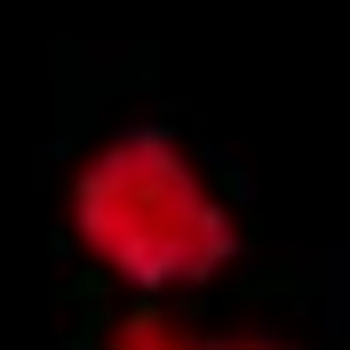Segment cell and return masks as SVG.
Wrapping results in <instances>:
<instances>
[{
  "label": "cell",
  "instance_id": "cell-1",
  "mask_svg": "<svg viewBox=\"0 0 350 350\" xmlns=\"http://www.w3.org/2000/svg\"><path fill=\"white\" fill-rule=\"evenodd\" d=\"M72 231L135 295L207 286L239 255L231 207L199 175V159L159 128H128L104 152H88L80 183H72Z\"/></svg>",
  "mask_w": 350,
  "mask_h": 350
},
{
  "label": "cell",
  "instance_id": "cell-2",
  "mask_svg": "<svg viewBox=\"0 0 350 350\" xmlns=\"http://www.w3.org/2000/svg\"><path fill=\"white\" fill-rule=\"evenodd\" d=\"M104 350H207L199 342L191 327H183V319H175V310H128V319H120V327H111V342Z\"/></svg>",
  "mask_w": 350,
  "mask_h": 350
},
{
  "label": "cell",
  "instance_id": "cell-3",
  "mask_svg": "<svg viewBox=\"0 0 350 350\" xmlns=\"http://www.w3.org/2000/svg\"><path fill=\"white\" fill-rule=\"evenodd\" d=\"M207 350H286V342H255V334H239V342H207Z\"/></svg>",
  "mask_w": 350,
  "mask_h": 350
}]
</instances>
